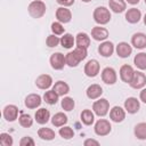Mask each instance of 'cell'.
Segmentation results:
<instances>
[{
    "mask_svg": "<svg viewBox=\"0 0 146 146\" xmlns=\"http://www.w3.org/2000/svg\"><path fill=\"white\" fill-rule=\"evenodd\" d=\"M46 9H47L46 3L41 0H34L27 7V11L30 16L33 18H41L46 14Z\"/></svg>",
    "mask_w": 146,
    "mask_h": 146,
    "instance_id": "6da1fadb",
    "label": "cell"
},
{
    "mask_svg": "<svg viewBox=\"0 0 146 146\" xmlns=\"http://www.w3.org/2000/svg\"><path fill=\"white\" fill-rule=\"evenodd\" d=\"M94 21L99 25H105L111 21V13L106 7H97L92 14Z\"/></svg>",
    "mask_w": 146,
    "mask_h": 146,
    "instance_id": "7a4b0ae2",
    "label": "cell"
},
{
    "mask_svg": "<svg viewBox=\"0 0 146 146\" xmlns=\"http://www.w3.org/2000/svg\"><path fill=\"white\" fill-rule=\"evenodd\" d=\"M110 110V103L105 98H99L92 104V111L98 116H105L108 113Z\"/></svg>",
    "mask_w": 146,
    "mask_h": 146,
    "instance_id": "3957f363",
    "label": "cell"
},
{
    "mask_svg": "<svg viewBox=\"0 0 146 146\" xmlns=\"http://www.w3.org/2000/svg\"><path fill=\"white\" fill-rule=\"evenodd\" d=\"M112 130V125L110 123V121L105 120V119H99L94 127V131L97 136H107Z\"/></svg>",
    "mask_w": 146,
    "mask_h": 146,
    "instance_id": "277c9868",
    "label": "cell"
},
{
    "mask_svg": "<svg viewBox=\"0 0 146 146\" xmlns=\"http://www.w3.org/2000/svg\"><path fill=\"white\" fill-rule=\"evenodd\" d=\"M50 65L54 70L56 71H59V70H63L64 66L66 65V60H65V56L62 54V52H55L50 56Z\"/></svg>",
    "mask_w": 146,
    "mask_h": 146,
    "instance_id": "5b68a950",
    "label": "cell"
},
{
    "mask_svg": "<svg viewBox=\"0 0 146 146\" xmlns=\"http://www.w3.org/2000/svg\"><path fill=\"white\" fill-rule=\"evenodd\" d=\"M130 87L133 89H141L146 84V75L141 71H135L133 76L130 81Z\"/></svg>",
    "mask_w": 146,
    "mask_h": 146,
    "instance_id": "8992f818",
    "label": "cell"
},
{
    "mask_svg": "<svg viewBox=\"0 0 146 146\" xmlns=\"http://www.w3.org/2000/svg\"><path fill=\"white\" fill-rule=\"evenodd\" d=\"M99 70H100V65L96 59H90L84 65V74L89 78H95L99 73Z\"/></svg>",
    "mask_w": 146,
    "mask_h": 146,
    "instance_id": "52a82bcc",
    "label": "cell"
},
{
    "mask_svg": "<svg viewBox=\"0 0 146 146\" xmlns=\"http://www.w3.org/2000/svg\"><path fill=\"white\" fill-rule=\"evenodd\" d=\"M2 115L8 122H14L16 119H18V107L13 104L6 105L3 107Z\"/></svg>",
    "mask_w": 146,
    "mask_h": 146,
    "instance_id": "ba28073f",
    "label": "cell"
},
{
    "mask_svg": "<svg viewBox=\"0 0 146 146\" xmlns=\"http://www.w3.org/2000/svg\"><path fill=\"white\" fill-rule=\"evenodd\" d=\"M102 80L106 84H114L117 80L115 70L113 67H105L102 71Z\"/></svg>",
    "mask_w": 146,
    "mask_h": 146,
    "instance_id": "9c48e42d",
    "label": "cell"
},
{
    "mask_svg": "<svg viewBox=\"0 0 146 146\" xmlns=\"http://www.w3.org/2000/svg\"><path fill=\"white\" fill-rule=\"evenodd\" d=\"M41 103H42V98L38 94H30V95H27L25 97V102H24L25 106L27 108H30V110H34V108L39 107L41 105Z\"/></svg>",
    "mask_w": 146,
    "mask_h": 146,
    "instance_id": "30bf717a",
    "label": "cell"
},
{
    "mask_svg": "<svg viewBox=\"0 0 146 146\" xmlns=\"http://www.w3.org/2000/svg\"><path fill=\"white\" fill-rule=\"evenodd\" d=\"M35 86L39 89L47 90L52 86V78L49 74H41L35 79Z\"/></svg>",
    "mask_w": 146,
    "mask_h": 146,
    "instance_id": "8fae6325",
    "label": "cell"
},
{
    "mask_svg": "<svg viewBox=\"0 0 146 146\" xmlns=\"http://www.w3.org/2000/svg\"><path fill=\"white\" fill-rule=\"evenodd\" d=\"M140 103L136 97H129L124 100V110L130 114H135L139 111Z\"/></svg>",
    "mask_w": 146,
    "mask_h": 146,
    "instance_id": "7c38bea8",
    "label": "cell"
},
{
    "mask_svg": "<svg viewBox=\"0 0 146 146\" xmlns=\"http://www.w3.org/2000/svg\"><path fill=\"white\" fill-rule=\"evenodd\" d=\"M56 18L60 23H64V24L70 23L72 19V13L66 7H59L56 10Z\"/></svg>",
    "mask_w": 146,
    "mask_h": 146,
    "instance_id": "4fadbf2b",
    "label": "cell"
},
{
    "mask_svg": "<svg viewBox=\"0 0 146 146\" xmlns=\"http://www.w3.org/2000/svg\"><path fill=\"white\" fill-rule=\"evenodd\" d=\"M110 119L115 123L122 122L125 119V110L120 106H114L110 111Z\"/></svg>",
    "mask_w": 146,
    "mask_h": 146,
    "instance_id": "5bb4252c",
    "label": "cell"
},
{
    "mask_svg": "<svg viewBox=\"0 0 146 146\" xmlns=\"http://www.w3.org/2000/svg\"><path fill=\"white\" fill-rule=\"evenodd\" d=\"M91 36L96 41H105L108 38V30L103 26H95L91 30Z\"/></svg>",
    "mask_w": 146,
    "mask_h": 146,
    "instance_id": "9a60e30c",
    "label": "cell"
},
{
    "mask_svg": "<svg viewBox=\"0 0 146 146\" xmlns=\"http://www.w3.org/2000/svg\"><path fill=\"white\" fill-rule=\"evenodd\" d=\"M133 73H135V70L132 68V66H130L128 64L122 65L120 68V78L125 83H130V81L133 76Z\"/></svg>",
    "mask_w": 146,
    "mask_h": 146,
    "instance_id": "2e32d148",
    "label": "cell"
},
{
    "mask_svg": "<svg viewBox=\"0 0 146 146\" xmlns=\"http://www.w3.org/2000/svg\"><path fill=\"white\" fill-rule=\"evenodd\" d=\"M131 44L137 49H144L146 48V34L138 32L135 33L131 36Z\"/></svg>",
    "mask_w": 146,
    "mask_h": 146,
    "instance_id": "e0dca14e",
    "label": "cell"
},
{
    "mask_svg": "<svg viewBox=\"0 0 146 146\" xmlns=\"http://www.w3.org/2000/svg\"><path fill=\"white\" fill-rule=\"evenodd\" d=\"M98 52L103 57H111L114 52V44L111 41H103L98 47Z\"/></svg>",
    "mask_w": 146,
    "mask_h": 146,
    "instance_id": "ac0fdd59",
    "label": "cell"
},
{
    "mask_svg": "<svg viewBox=\"0 0 146 146\" xmlns=\"http://www.w3.org/2000/svg\"><path fill=\"white\" fill-rule=\"evenodd\" d=\"M116 54H117V56L119 57H121V58H127V57H129L130 55H131V52H132V47L128 43V42H124V41H122V42H120L117 46H116Z\"/></svg>",
    "mask_w": 146,
    "mask_h": 146,
    "instance_id": "d6986e66",
    "label": "cell"
},
{
    "mask_svg": "<svg viewBox=\"0 0 146 146\" xmlns=\"http://www.w3.org/2000/svg\"><path fill=\"white\" fill-rule=\"evenodd\" d=\"M102 94H103V88L97 83L90 84L86 90V95L89 99H98L102 96Z\"/></svg>",
    "mask_w": 146,
    "mask_h": 146,
    "instance_id": "ffe728a7",
    "label": "cell"
},
{
    "mask_svg": "<svg viewBox=\"0 0 146 146\" xmlns=\"http://www.w3.org/2000/svg\"><path fill=\"white\" fill-rule=\"evenodd\" d=\"M34 119H35L36 123H39V124H46L49 121V119H50V112L47 108L41 107V108L36 110V112L34 114Z\"/></svg>",
    "mask_w": 146,
    "mask_h": 146,
    "instance_id": "44dd1931",
    "label": "cell"
},
{
    "mask_svg": "<svg viewBox=\"0 0 146 146\" xmlns=\"http://www.w3.org/2000/svg\"><path fill=\"white\" fill-rule=\"evenodd\" d=\"M140 18H141V13H140V10L137 9V8H130V9H128L127 13H125V19H127V22L130 23V24H136V23H138V22L140 21Z\"/></svg>",
    "mask_w": 146,
    "mask_h": 146,
    "instance_id": "7402d4cb",
    "label": "cell"
},
{
    "mask_svg": "<svg viewBox=\"0 0 146 146\" xmlns=\"http://www.w3.org/2000/svg\"><path fill=\"white\" fill-rule=\"evenodd\" d=\"M108 6H110V9L115 14L123 13L127 9L125 0H108Z\"/></svg>",
    "mask_w": 146,
    "mask_h": 146,
    "instance_id": "603a6c76",
    "label": "cell"
},
{
    "mask_svg": "<svg viewBox=\"0 0 146 146\" xmlns=\"http://www.w3.org/2000/svg\"><path fill=\"white\" fill-rule=\"evenodd\" d=\"M75 44L78 47L88 48L90 46V36L84 32H79L75 36Z\"/></svg>",
    "mask_w": 146,
    "mask_h": 146,
    "instance_id": "cb8c5ba5",
    "label": "cell"
},
{
    "mask_svg": "<svg viewBox=\"0 0 146 146\" xmlns=\"http://www.w3.org/2000/svg\"><path fill=\"white\" fill-rule=\"evenodd\" d=\"M52 89L57 92L58 96H65L70 92V86L64 81H57L55 82Z\"/></svg>",
    "mask_w": 146,
    "mask_h": 146,
    "instance_id": "d4e9b609",
    "label": "cell"
},
{
    "mask_svg": "<svg viewBox=\"0 0 146 146\" xmlns=\"http://www.w3.org/2000/svg\"><path fill=\"white\" fill-rule=\"evenodd\" d=\"M38 136L42 140H52L56 137V133H55V131L52 129L43 127V128H40L38 130Z\"/></svg>",
    "mask_w": 146,
    "mask_h": 146,
    "instance_id": "484cf974",
    "label": "cell"
},
{
    "mask_svg": "<svg viewBox=\"0 0 146 146\" xmlns=\"http://www.w3.org/2000/svg\"><path fill=\"white\" fill-rule=\"evenodd\" d=\"M133 133L139 140H146V122L137 123L135 125Z\"/></svg>",
    "mask_w": 146,
    "mask_h": 146,
    "instance_id": "4316f807",
    "label": "cell"
},
{
    "mask_svg": "<svg viewBox=\"0 0 146 146\" xmlns=\"http://www.w3.org/2000/svg\"><path fill=\"white\" fill-rule=\"evenodd\" d=\"M81 121L83 124L86 125H91L95 121V114H94V111L91 110H83L81 112Z\"/></svg>",
    "mask_w": 146,
    "mask_h": 146,
    "instance_id": "83f0119b",
    "label": "cell"
},
{
    "mask_svg": "<svg viewBox=\"0 0 146 146\" xmlns=\"http://www.w3.org/2000/svg\"><path fill=\"white\" fill-rule=\"evenodd\" d=\"M51 123H52L54 127H63L64 124L67 123V116H66V114H64L63 112L56 113L51 117Z\"/></svg>",
    "mask_w": 146,
    "mask_h": 146,
    "instance_id": "f1b7e54d",
    "label": "cell"
},
{
    "mask_svg": "<svg viewBox=\"0 0 146 146\" xmlns=\"http://www.w3.org/2000/svg\"><path fill=\"white\" fill-rule=\"evenodd\" d=\"M75 43V38L71 33H64L63 36L60 38V44L65 49H70L74 46Z\"/></svg>",
    "mask_w": 146,
    "mask_h": 146,
    "instance_id": "f546056e",
    "label": "cell"
},
{
    "mask_svg": "<svg viewBox=\"0 0 146 146\" xmlns=\"http://www.w3.org/2000/svg\"><path fill=\"white\" fill-rule=\"evenodd\" d=\"M133 64L140 71L146 70V52H139L133 58Z\"/></svg>",
    "mask_w": 146,
    "mask_h": 146,
    "instance_id": "4dcf8cb0",
    "label": "cell"
},
{
    "mask_svg": "<svg viewBox=\"0 0 146 146\" xmlns=\"http://www.w3.org/2000/svg\"><path fill=\"white\" fill-rule=\"evenodd\" d=\"M58 95H57V92L54 90V89H51V90H47L44 94H43V100L47 103V104H49V105H55L57 102H58Z\"/></svg>",
    "mask_w": 146,
    "mask_h": 146,
    "instance_id": "1f68e13d",
    "label": "cell"
},
{
    "mask_svg": "<svg viewBox=\"0 0 146 146\" xmlns=\"http://www.w3.org/2000/svg\"><path fill=\"white\" fill-rule=\"evenodd\" d=\"M65 60H66V65L70 66V67H76L79 65V63L81 62L78 56L75 55L74 51H70L68 54L65 55Z\"/></svg>",
    "mask_w": 146,
    "mask_h": 146,
    "instance_id": "d6a6232c",
    "label": "cell"
},
{
    "mask_svg": "<svg viewBox=\"0 0 146 146\" xmlns=\"http://www.w3.org/2000/svg\"><path fill=\"white\" fill-rule=\"evenodd\" d=\"M18 122H19V124H21L22 127H24V128H30V127H32V124H33V119H32V116H31L30 114L22 113V114L19 115V117H18Z\"/></svg>",
    "mask_w": 146,
    "mask_h": 146,
    "instance_id": "836d02e7",
    "label": "cell"
},
{
    "mask_svg": "<svg viewBox=\"0 0 146 146\" xmlns=\"http://www.w3.org/2000/svg\"><path fill=\"white\" fill-rule=\"evenodd\" d=\"M60 105H62V108H63L64 111L71 112V111L74 108V106H75V102H74V99H73L72 97H64V98L62 99Z\"/></svg>",
    "mask_w": 146,
    "mask_h": 146,
    "instance_id": "e575fe53",
    "label": "cell"
},
{
    "mask_svg": "<svg viewBox=\"0 0 146 146\" xmlns=\"http://www.w3.org/2000/svg\"><path fill=\"white\" fill-rule=\"evenodd\" d=\"M58 133H59V136H60L62 138H64V139H71V138L74 137V131H73V129H72L71 127H67V125H63V127L59 129Z\"/></svg>",
    "mask_w": 146,
    "mask_h": 146,
    "instance_id": "d590c367",
    "label": "cell"
},
{
    "mask_svg": "<svg viewBox=\"0 0 146 146\" xmlns=\"http://www.w3.org/2000/svg\"><path fill=\"white\" fill-rule=\"evenodd\" d=\"M60 43V39L56 35V34H50V35H48L47 36V39H46V44L49 47V48H55V47H57L58 44Z\"/></svg>",
    "mask_w": 146,
    "mask_h": 146,
    "instance_id": "8d00e7d4",
    "label": "cell"
},
{
    "mask_svg": "<svg viewBox=\"0 0 146 146\" xmlns=\"http://www.w3.org/2000/svg\"><path fill=\"white\" fill-rule=\"evenodd\" d=\"M13 144H14V140H13V137L9 133H6V132L0 133V145H2V146H13Z\"/></svg>",
    "mask_w": 146,
    "mask_h": 146,
    "instance_id": "74e56055",
    "label": "cell"
},
{
    "mask_svg": "<svg viewBox=\"0 0 146 146\" xmlns=\"http://www.w3.org/2000/svg\"><path fill=\"white\" fill-rule=\"evenodd\" d=\"M51 31L56 35H62L65 32V27L63 26V23H60V22H54L51 24Z\"/></svg>",
    "mask_w": 146,
    "mask_h": 146,
    "instance_id": "f35d334b",
    "label": "cell"
},
{
    "mask_svg": "<svg viewBox=\"0 0 146 146\" xmlns=\"http://www.w3.org/2000/svg\"><path fill=\"white\" fill-rule=\"evenodd\" d=\"M88 48H84V47H75L74 48V52H75V55L78 56V58L80 59V60H83V59H86L87 58V56H88V50H87Z\"/></svg>",
    "mask_w": 146,
    "mask_h": 146,
    "instance_id": "ab89813d",
    "label": "cell"
},
{
    "mask_svg": "<svg viewBox=\"0 0 146 146\" xmlns=\"http://www.w3.org/2000/svg\"><path fill=\"white\" fill-rule=\"evenodd\" d=\"M34 144H35L34 140L30 136H25L19 140V145L21 146H34Z\"/></svg>",
    "mask_w": 146,
    "mask_h": 146,
    "instance_id": "60d3db41",
    "label": "cell"
},
{
    "mask_svg": "<svg viewBox=\"0 0 146 146\" xmlns=\"http://www.w3.org/2000/svg\"><path fill=\"white\" fill-rule=\"evenodd\" d=\"M75 0H56V2L58 5H60L62 7H70L74 3Z\"/></svg>",
    "mask_w": 146,
    "mask_h": 146,
    "instance_id": "b9f144b4",
    "label": "cell"
},
{
    "mask_svg": "<svg viewBox=\"0 0 146 146\" xmlns=\"http://www.w3.org/2000/svg\"><path fill=\"white\" fill-rule=\"evenodd\" d=\"M83 145H84V146H90V145L98 146V145H99V141L96 140V139H91V138H89V139H86V140L83 141Z\"/></svg>",
    "mask_w": 146,
    "mask_h": 146,
    "instance_id": "7bdbcfd3",
    "label": "cell"
},
{
    "mask_svg": "<svg viewBox=\"0 0 146 146\" xmlns=\"http://www.w3.org/2000/svg\"><path fill=\"white\" fill-rule=\"evenodd\" d=\"M139 98H140V100H141L143 103L146 104V88H144V89L140 91V94H139Z\"/></svg>",
    "mask_w": 146,
    "mask_h": 146,
    "instance_id": "ee69618b",
    "label": "cell"
},
{
    "mask_svg": "<svg viewBox=\"0 0 146 146\" xmlns=\"http://www.w3.org/2000/svg\"><path fill=\"white\" fill-rule=\"evenodd\" d=\"M139 1H140V0H125V2H128V3H130V5H137Z\"/></svg>",
    "mask_w": 146,
    "mask_h": 146,
    "instance_id": "f6af8a7d",
    "label": "cell"
},
{
    "mask_svg": "<svg viewBox=\"0 0 146 146\" xmlns=\"http://www.w3.org/2000/svg\"><path fill=\"white\" fill-rule=\"evenodd\" d=\"M144 24L146 25V14H145V16H144Z\"/></svg>",
    "mask_w": 146,
    "mask_h": 146,
    "instance_id": "bcb514c9",
    "label": "cell"
},
{
    "mask_svg": "<svg viewBox=\"0 0 146 146\" xmlns=\"http://www.w3.org/2000/svg\"><path fill=\"white\" fill-rule=\"evenodd\" d=\"M81 1H82V2H90L91 0H81Z\"/></svg>",
    "mask_w": 146,
    "mask_h": 146,
    "instance_id": "7dc6e473",
    "label": "cell"
},
{
    "mask_svg": "<svg viewBox=\"0 0 146 146\" xmlns=\"http://www.w3.org/2000/svg\"><path fill=\"white\" fill-rule=\"evenodd\" d=\"M144 2H145V5H146V0H144Z\"/></svg>",
    "mask_w": 146,
    "mask_h": 146,
    "instance_id": "c3c4849f",
    "label": "cell"
}]
</instances>
